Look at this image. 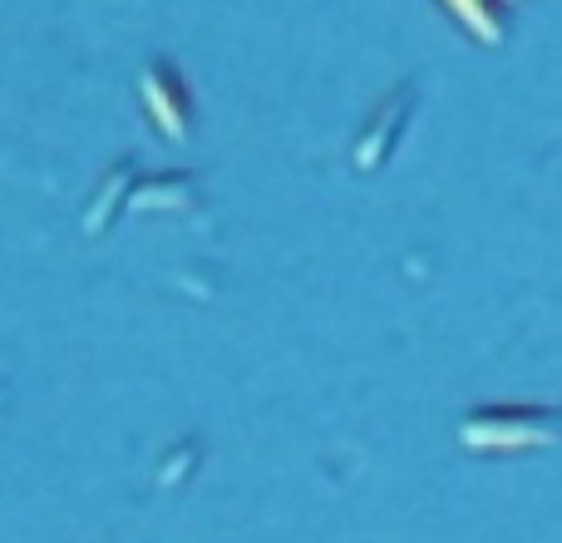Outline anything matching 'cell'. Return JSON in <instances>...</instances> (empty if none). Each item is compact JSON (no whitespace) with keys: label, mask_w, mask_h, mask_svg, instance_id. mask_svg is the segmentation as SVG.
I'll use <instances>...</instances> for the list:
<instances>
[{"label":"cell","mask_w":562,"mask_h":543,"mask_svg":"<svg viewBox=\"0 0 562 543\" xmlns=\"http://www.w3.org/2000/svg\"><path fill=\"white\" fill-rule=\"evenodd\" d=\"M454 5V15L464 20L469 30H474L479 40H504V25H508V10H504V0H449Z\"/></svg>","instance_id":"cell-2"},{"label":"cell","mask_w":562,"mask_h":543,"mask_svg":"<svg viewBox=\"0 0 562 543\" xmlns=\"http://www.w3.org/2000/svg\"><path fill=\"white\" fill-rule=\"evenodd\" d=\"M562 435V415L543 406H488L459 425V440L484 455H514V450L553 445Z\"/></svg>","instance_id":"cell-1"}]
</instances>
